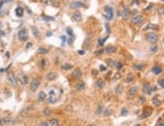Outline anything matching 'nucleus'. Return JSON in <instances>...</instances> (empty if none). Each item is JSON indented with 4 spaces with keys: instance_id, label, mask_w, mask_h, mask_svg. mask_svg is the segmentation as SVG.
<instances>
[{
    "instance_id": "obj_1",
    "label": "nucleus",
    "mask_w": 164,
    "mask_h": 126,
    "mask_svg": "<svg viewBox=\"0 0 164 126\" xmlns=\"http://www.w3.org/2000/svg\"><path fill=\"white\" fill-rule=\"evenodd\" d=\"M146 40L148 42V43H151V44H156L158 42V34L156 32H153V31L147 32L146 33Z\"/></svg>"
},
{
    "instance_id": "obj_2",
    "label": "nucleus",
    "mask_w": 164,
    "mask_h": 126,
    "mask_svg": "<svg viewBox=\"0 0 164 126\" xmlns=\"http://www.w3.org/2000/svg\"><path fill=\"white\" fill-rule=\"evenodd\" d=\"M131 15V9L127 6V5H124L122 6V10H120V17H122L124 20H127Z\"/></svg>"
},
{
    "instance_id": "obj_3",
    "label": "nucleus",
    "mask_w": 164,
    "mask_h": 126,
    "mask_svg": "<svg viewBox=\"0 0 164 126\" xmlns=\"http://www.w3.org/2000/svg\"><path fill=\"white\" fill-rule=\"evenodd\" d=\"M7 82L10 83V86H12L14 88H16V87L18 86L17 78H16V76L14 75L12 72H9V73H7Z\"/></svg>"
},
{
    "instance_id": "obj_4",
    "label": "nucleus",
    "mask_w": 164,
    "mask_h": 126,
    "mask_svg": "<svg viewBox=\"0 0 164 126\" xmlns=\"http://www.w3.org/2000/svg\"><path fill=\"white\" fill-rule=\"evenodd\" d=\"M143 18H145V16H143L142 14H136V15H134L131 17V23L132 25H141Z\"/></svg>"
},
{
    "instance_id": "obj_5",
    "label": "nucleus",
    "mask_w": 164,
    "mask_h": 126,
    "mask_svg": "<svg viewBox=\"0 0 164 126\" xmlns=\"http://www.w3.org/2000/svg\"><path fill=\"white\" fill-rule=\"evenodd\" d=\"M104 11H105V18H108V20H111L113 17H114V10H113V7L111 6H109V5H107V6H104Z\"/></svg>"
},
{
    "instance_id": "obj_6",
    "label": "nucleus",
    "mask_w": 164,
    "mask_h": 126,
    "mask_svg": "<svg viewBox=\"0 0 164 126\" xmlns=\"http://www.w3.org/2000/svg\"><path fill=\"white\" fill-rule=\"evenodd\" d=\"M40 86V78H34L32 82L29 83V89L32 91V92H34V91H37V88Z\"/></svg>"
},
{
    "instance_id": "obj_7",
    "label": "nucleus",
    "mask_w": 164,
    "mask_h": 126,
    "mask_svg": "<svg viewBox=\"0 0 164 126\" xmlns=\"http://www.w3.org/2000/svg\"><path fill=\"white\" fill-rule=\"evenodd\" d=\"M156 91V87L152 86L151 83H145V93L148 94V96H151V94Z\"/></svg>"
},
{
    "instance_id": "obj_8",
    "label": "nucleus",
    "mask_w": 164,
    "mask_h": 126,
    "mask_svg": "<svg viewBox=\"0 0 164 126\" xmlns=\"http://www.w3.org/2000/svg\"><path fill=\"white\" fill-rule=\"evenodd\" d=\"M27 31L26 28H22V29H20V32H18V39L21 40V42H25L27 40Z\"/></svg>"
},
{
    "instance_id": "obj_9",
    "label": "nucleus",
    "mask_w": 164,
    "mask_h": 126,
    "mask_svg": "<svg viewBox=\"0 0 164 126\" xmlns=\"http://www.w3.org/2000/svg\"><path fill=\"white\" fill-rule=\"evenodd\" d=\"M17 82H18V85L26 86V85H28V83H29V78H28V76H27V75H22L21 77H20V78L17 80Z\"/></svg>"
},
{
    "instance_id": "obj_10",
    "label": "nucleus",
    "mask_w": 164,
    "mask_h": 126,
    "mask_svg": "<svg viewBox=\"0 0 164 126\" xmlns=\"http://www.w3.org/2000/svg\"><path fill=\"white\" fill-rule=\"evenodd\" d=\"M137 93H138V87H137V86H132V87H130L129 91H127V96H129V97H135Z\"/></svg>"
},
{
    "instance_id": "obj_11",
    "label": "nucleus",
    "mask_w": 164,
    "mask_h": 126,
    "mask_svg": "<svg viewBox=\"0 0 164 126\" xmlns=\"http://www.w3.org/2000/svg\"><path fill=\"white\" fill-rule=\"evenodd\" d=\"M162 72H163V67L159 65H154L152 67V73H154V75H160Z\"/></svg>"
},
{
    "instance_id": "obj_12",
    "label": "nucleus",
    "mask_w": 164,
    "mask_h": 126,
    "mask_svg": "<svg viewBox=\"0 0 164 126\" xmlns=\"http://www.w3.org/2000/svg\"><path fill=\"white\" fill-rule=\"evenodd\" d=\"M71 18H72L74 21H76V22H78V21L82 20V14L80 11H75L72 15H71Z\"/></svg>"
},
{
    "instance_id": "obj_13",
    "label": "nucleus",
    "mask_w": 164,
    "mask_h": 126,
    "mask_svg": "<svg viewBox=\"0 0 164 126\" xmlns=\"http://www.w3.org/2000/svg\"><path fill=\"white\" fill-rule=\"evenodd\" d=\"M42 3L48 6H58V0H42Z\"/></svg>"
},
{
    "instance_id": "obj_14",
    "label": "nucleus",
    "mask_w": 164,
    "mask_h": 126,
    "mask_svg": "<svg viewBox=\"0 0 164 126\" xmlns=\"http://www.w3.org/2000/svg\"><path fill=\"white\" fill-rule=\"evenodd\" d=\"M151 114H152L151 108H145V110H143V114H141V119H146V118H148Z\"/></svg>"
},
{
    "instance_id": "obj_15",
    "label": "nucleus",
    "mask_w": 164,
    "mask_h": 126,
    "mask_svg": "<svg viewBox=\"0 0 164 126\" xmlns=\"http://www.w3.org/2000/svg\"><path fill=\"white\" fill-rule=\"evenodd\" d=\"M152 104H153V107H154V108H158V107L160 105V99H159V97H153V98H152Z\"/></svg>"
},
{
    "instance_id": "obj_16",
    "label": "nucleus",
    "mask_w": 164,
    "mask_h": 126,
    "mask_svg": "<svg viewBox=\"0 0 164 126\" xmlns=\"http://www.w3.org/2000/svg\"><path fill=\"white\" fill-rule=\"evenodd\" d=\"M45 99H47V93H45L44 91L39 92V93H38V100H39V102H44Z\"/></svg>"
},
{
    "instance_id": "obj_17",
    "label": "nucleus",
    "mask_w": 164,
    "mask_h": 126,
    "mask_svg": "<svg viewBox=\"0 0 164 126\" xmlns=\"http://www.w3.org/2000/svg\"><path fill=\"white\" fill-rule=\"evenodd\" d=\"M81 76H82V73H81V70H80V69H76V70L72 71V77H74V78L78 80Z\"/></svg>"
},
{
    "instance_id": "obj_18",
    "label": "nucleus",
    "mask_w": 164,
    "mask_h": 126,
    "mask_svg": "<svg viewBox=\"0 0 164 126\" xmlns=\"http://www.w3.org/2000/svg\"><path fill=\"white\" fill-rule=\"evenodd\" d=\"M32 109H33V105H28L27 108H25V109L22 110L21 115H22V116H26V115H28V114H29V111L32 110Z\"/></svg>"
},
{
    "instance_id": "obj_19",
    "label": "nucleus",
    "mask_w": 164,
    "mask_h": 126,
    "mask_svg": "<svg viewBox=\"0 0 164 126\" xmlns=\"http://www.w3.org/2000/svg\"><path fill=\"white\" fill-rule=\"evenodd\" d=\"M76 89L77 91H83L85 89V82L83 81H78L76 83Z\"/></svg>"
},
{
    "instance_id": "obj_20",
    "label": "nucleus",
    "mask_w": 164,
    "mask_h": 126,
    "mask_svg": "<svg viewBox=\"0 0 164 126\" xmlns=\"http://www.w3.org/2000/svg\"><path fill=\"white\" fill-rule=\"evenodd\" d=\"M71 7L72 9H80V7H83V4L80 3V1H74V3H71Z\"/></svg>"
},
{
    "instance_id": "obj_21",
    "label": "nucleus",
    "mask_w": 164,
    "mask_h": 126,
    "mask_svg": "<svg viewBox=\"0 0 164 126\" xmlns=\"http://www.w3.org/2000/svg\"><path fill=\"white\" fill-rule=\"evenodd\" d=\"M47 78H48L49 81L55 80V78H56V73H55V72H48V73H47Z\"/></svg>"
},
{
    "instance_id": "obj_22",
    "label": "nucleus",
    "mask_w": 164,
    "mask_h": 126,
    "mask_svg": "<svg viewBox=\"0 0 164 126\" xmlns=\"http://www.w3.org/2000/svg\"><path fill=\"white\" fill-rule=\"evenodd\" d=\"M105 51H107L108 54H111V53H115V51H116V48H115L114 45H109V47H107Z\"/></svg>"
},
{
    "instance_id": "obj_23",
    "label": "nucleus",
    "mask_w": 164,
    "mask_h": 126,
    "mask_svg": "<svg viewBox=\"0 0 164 126\" xmlns=\"http://www.w3.org/2000/svg\"><path fill=\"white\" fill-rule=\"evenodd\" d=\"M49 126H60V122L58 119H52L49 121Z\"/></svg>"
},
{
    "instance_id": "obj_24",
    "label": "nucleus",
    "mask_w": 164,
    "mask_h": 126,
    "mask_svg": "<svg viewBox=\"0 0 164 126\" xmlns=\"http://www.w3.org/2000/svg\"><path fill=\"white\" fill-rule=\"evenodd\" d=\"M134 78H135V76L132 75V73H127V76H126V78H125V82H126V83H130V82L134 81Z\"/></svg>"
},
{
    "instance_id": "obj_25",
    "label": "nucleus",
    "mask_w": 164,
    "mask_h": 126,
    "mask_svg": "<svg viewBox=\"0 0 164 126\" xmlns=\"http://www.w3.org/2000/svg\"><path fill=\"white\" fill-rule=\"evenodd\" d=\"M11 122V119L10 118H3V119H0V124L1 125H7Z\"/></svg>"
},
{
    "instance_id": "obj_26",
    "label": "nucleus",
    "mask_w": 164,
    "mask_h": 126,
    "mask_svg": "<svg viewBox=\"0 0 164 126\" xmlns=\"http://www.w3.org/2000/svg\"><path fill=\"white\" fill-rule=\"evenodd\" d=\"M103 111H104V107H103V104H99L98 108H97V110H96V114H97V115H100Z\"/></svg>"
},
{
    "instance_id": "obj_27",
    "label": "nucleus",
    "mask_w": 164,
    "mask_h": 126,
    "mask_svg": "<svg viewBox=\"0 0 164 126\" xmlns=\"http://www.w3.org/2000/svg\"><path fill=\"white\" fill-rule=\"evenodd\" d=\"M145 29H146V31H147V29H154V31H156V29H158V26H157L156 23H149L148 26L145 27Z\"/></svg>"
},
{
    "instance_id": "obj_28",
    "label": "nucleus",
    "mask_w": 164,
    "mask_h": 126,
    "mask_svg": "<svg viewBox=\"0 0 164 126\" xmlns=\"http://www.w3.org/2000/svg\"><path fill=\"white\" fill-rule=\"evenodd\" d=\"M47 65H48V61H47L45 59H42V60L39 61V66H40V69H45Z\"/></svg>"
},
{
    "instance_id": "obj_29",
    "label": "nucleus",
    "mask_w": 164,
    "mask_h": 126,
    "mask_svg": "<svg viewBox=\"0 0 164 126\" xmlns=\"http://www.w3.org/2000/svg\"><path fill=\"white\" fill-rule=\"evenodd\" d=\"M16 15H17L18 17H21V16L23 15V9H22V7H20V6H18V7L16 9Z\"/></svg>"
},
{
    "instance_id": "obj_30",
    "label": "nucleus",
    "mask_w": 164,
    "mask_h": 126,
    "mask_svg": "<svg viewBox=\"0 0 164 126\" xmlns=\"http://www.w3.org/2000/svg\"><path fill=\"white\" fill-rule=\"evenodd\" d=\"M48 51H49L48 48H43V47H40V48L38 49V53H39V54H47Z\"/></svg>"
},
{
    "instance_id": "obj_31",
    "label": "nucleus",
    "mask_w": 164,
    "mask_h": 126,
    "mask_svg": "<svg viewBox=\"0 0 164 126\" xmlns=\"http://www.w3.org/2000/svg\"><path fill=\"white\" fill-rule=\"evenodd\" d=\"M115 93H116V94H121V93H122V86H121V85H118V86L115 87Z\"/></svg>"
},
{
    "instance_id": "obj_32",
    "label": "nucleus",
    "mask_w": 164,
    "mask_h": 126,
    "mask_svg": "<svg viewBox=\"0 0 164 126\" xmlns=\"http://www.w3.org/2000/svg\"><path fill=\"white\" fill-rule=\"evenodd\" d=\"M115 67H116L118 70H121L122 67H124V64H122L121 61H116V62H115Z\"/></svg>"
},
{
    "instance_id": "obj_33",
    "label": "nucleus",
    "mask_w": 164,
    "mask_h": 126,
    "mask_svg": "<svg viewBox=\"0 0 164 126\" xmlns=\"http://www.w3.org/2000/svg\"><path fill=\"white\" fill-rule=\"evenodd\" d=\"M104 86H105V83H104V81H98V82H97V87H98L99 89H102V88H104Z\"/></svg>"
},
{
    "instance_id": "obj_34",
    "label": "nucleus",
    "mask_w": 164,
    "mask_h": 126,
    "mask_svg": "<svg viewBox=\"0 0 164 126\" xmlns=\"http://www.w3.org/2000/svg\"><path fill=\"white\" fill-rule=\"evenodd\" d=\"M151 53H157V50H158V45L157 44H153L152 47H151Z\"/></svg>"
},
{
    "instance_id": "obj_35",
    "label": "nucleus",
    "mask_w": 164,
    "mask_h": 126,
    "mask_svg": "<svg viewBox=\"0 0 164 126\" xmlns=\"http://www.w3.org/2000/svg\"><path fill=\"white\" fill-rule=\"evenodd\" d=\"M107 62H108V65H109V66H115V62H116V61H115V60H113V59H108Z\"/></svg>"
},
{
    "instance_id": "obj_36",
    "label": "nucleus",
    "mask_w": 164,
    "mask_h": 126,
    "mask_svg": "<svg viewBox=\"0 0 164 126\" xmlns=\"http://www.w3.org/2000/svg\"><path fill=\"white\" fill-rule=\"evenodd\" d=\"M32 31L34 32V36H36V38H39V31L37 29V27H32Z\"/></svg>"
},
{
    "instance_id": "obj_37",
    "label": "nucleus",
    "mask_w": 164,
    "mask_h": 126,
    "mask_svg": "<svg viewBox=\"0 0 164 126\" xmlns=\"http://www.w3.org/2000/svg\"><path fill=\"white\" fill-rule=\"evenodd\" d=\"M129 114V111H127V109H121V113H120V115H121V116H126V115Z\"/></svg>"
},
{
    "instance_id": "obj_38",
    "label": "nucleus",
    "mask_w": 164,
    "mask_h": 126,
    "mask_svg": "<svg viewBox=\"0 0 164 126\" xmlns=\"http://www.w3.org/2000/svg\"><path fill=\"white\" fill-rule=\"evenodd\" d=\"M158 86L160 87V88H164V78H162V80H158Z\"/></svg>"
},
{
    "instance_id": "obj_39",
    "label": "nucleus",
    "mask_w": 164,
    "mask_h": 126,
    "mask_svg": "<svg viewBox=\"0 0 164 126\" xmlns=\"http://www.w3.org/2000/svg\"><path fill=\"white\" fill-rule=\"evenodd\" d=\"M43 113H44V115H45V116H49V115L52 114V110L47 108V109H44V110H43Z\"/></svg>"
},
{
    "instance_id": "obj_40",
    "label": "nucleus",
    "mask_w": 164,
    "mask_h": 126,
    "mask_svg": "<svg viewBox=\"0 0 164 126\" xmlns=\"http://www.w3.org/2000/svg\"><path fill=\"white\" fill-rule=\"evenodd\" d=\"M111 113H113V110H111V109H107V110L104 111V116H110Z\"/></svg>"
},
{
    "instance_id": "obj_41",
    "label": "nucleus",
    "mask_w": 164,
    "mask_h": 126,
    "mask_svg": "<svg viewBox=\"0 0 164 126\" xmlns=\"http://www.w3.org/2000/svg\"><path fill=\"white\" fill-rule=\"evenodd\" d=\"M134 67H135L136 70H143V65H142V64H135Z\"/></svg>"
},
{
    "instance_id": "obj_42",
    "label": "nucleus",
    "mask_w": 164,
    "mask_h": 126,
    "mask_svg": "<svg viewBox=\"0 0 164 126\" xmlns=\"http://www.w3.org/2000/svg\"><path fill=\"white\" fill-rule=\"evenodd\" d=\"M158 15H164V6H160L158 9Z\"/></svg>"
},
{
    "instance_id": "obj_43",
    "label": "nucleus",
    "mask_w": 164,
    "mask_h": 126,
    "mask_svg": "<svg viewBox=\"0 0 164 126\" xmlns=\"http://www.w3.org/2000/svg\"><path fill=\"white\" fill-rule=\"evenodd\" d=\"M157 126H164V120L163 119H159L157 121Z\"/></svg>"
},
{
    "instance_id": "obj_44",
    "label": "nucleus",
    "mask_w": 164,
    "mask_h": 126,
    "mask_svg": "<svg viewBox=\"0 0 164 126\" xmlns=\"http://www.w3.org/2000/svg\"><path fill=\"white\" fill-rule=\"evenodd\" d=\"M38 126H49V122H47V121H40V122L38 124Z\"/></svg>"
},
{
    "instance_id": "obj_45",
    "label": "nucleus",
    "mask_w": 164,
    "mask_h": 126,
    "mask_svg": "<svg viewBox=\"0 0 164 126\" xmlns=\"http://www.w3.org/2000/svg\"><path fill=\"white\" fill-rule=\"evenodd\" d=\"M71 67H72V66H71L70 64H65V65H63V69H64V70H70Z\"/></svg>"
},
{
    "instance_id": "obj_46",
    "label": "nucleus",
    "mask_w": 164,
    "mask_h": 126,
    "mask_svg": "<svg viewBox=\"0 0 164 126\" xmlns=\"http://www.w3.org/2000/svg\"><path fill=\"white\" fill-rule=\"evenodd\" d=\"M104 40H105V39H99V40H98V44H97V45H98V47H102V45L104 44Z\"/></svg>"
},
{
    "instance_id": "obj_47",
    "label": "nucleus",
    "mask_w": 164,
    "mask_h": 126,
    "mask_svg": "<svg viewBox=\"0 0 164 126\" xmlns=\"http://www.w3.org/2000/svg\"><path fill=\"white\" fill-rule=\"evenodd\" d=\"M103 51H104L103 49H102V50H97V51H96V55H97V56H99V55H102V54H103Z\"/></svg>"
},
{
    "instance_id": "obj_48",
    "label": "nucleus",
    "mask_w": 164,
    "mask_h": 126,
    "mask_svg": "<svg viewBox=\"0 0 164 126\" xmlns=\"http://www.w3.org/2000/svg\"><path fill=\"white\" fill-rule=\"evenodd\" d=\"M67 34H69L70 37H74V33H72V31H71L70 28H67Z\"/></svg>"
},
{
    "instance_id": "obj_49",
    "label": "nucleus",
    "mask_w": 164,
    "mask_h": 126,
    "mask_svg": "<svg viewBox=\"0 0 164 126\" xmlns=\"http://www.w3.org/2000/svg\"><path fill=\"white\" fill-rule=\"evenodd\" d=\"M42 18H44V20H47V21H49V20H53L52 17H47V16H42Z\"/></svg>"
},
{
    "instance_id": "obj_50",
    "label": "nucleus",
    "mask_w": 164,
    "mask_h": 126,
    "mask_svg": "<svg viewBox=\"0 0 164 126\" xmlns=\"http://www.w3.org/2000/svg\"><path fill=\"white\" fill-rule=\"evenodd\" d=\"M78 54H80V55H83V54H85V51H83V50H80V51H78Z\"/></svg>"
},
{
    "instance_id": "obj_51",
    "label": "nucleus",
    "mask_w": 164,
    "mask_h": 126,
    "mask_svg": "<svg viewBox=\"0 0 164 126\" xmlns=\"http://www.w3.org/2000/svg\"><path fill=\"white\" fill-rule=\"evenodd\" d=\"M61 40H63V43H65V40H66V37H61Z\"/></svg>"
},
{
    "instance_id": "obj_52",
    "label": "nucleus",
    "mask_w": 164,
    "mask_h": 126,
    "mask_svg": "<svg viewBox=\"0 0 164 126\" xmlns=\"http://www.w3.org/2000/svg\"><path fill=\"white\" fill-rule=\"evenodd\" d=\"M105 70V66H100V71H104Z\"/></svg>"
},
{
    "instance_id": "obj_53",
    "label": "nucleus",
    "mask_w": 164,
    "mask_h": 126,
    "mask_svg": "<svg viewBox=\"0 0 164 126\" xmlns=\"http://www.w3.org/2000/svg\"><path fill=\"white\" fill-rule=\"evenodd\" d=\"M140 102H142V103H143V102H145V98H143V97H141V98H140Z\"/></svg>"
},
{
    "instance_id": "obj_54",
    "label": "nucleus",
    "mask_w": 164,
    "mask_h": 126,
    "mask_svg": "<svg viewBox=\"0 0 164 126\" xmlns=\"http://www.w3.org/2000/svg\"><path fill=\"white\" fill-rule=\"evenodd\" d=\"M31 45H32V43H27V49L31 48Z\"/></svg>"
},
{
    "instance_id": "obj_55",
    "label": "nucleus",
    "mask_w": 164,
    "mask_h": 126,
    "mask_svg": "<svg viewBox=\"0 0 164 126\" xmlns=\"http://www.w3.org/2000/svg\"><path fill=\"white\" fill-rule=\"evenodd\" d=\"M87 126H97L96 124H89V125H87Z\"/></svg>"
},
{
    "instance_id": "obj_56",
    "label": "nucleus",
    "mask_w": 164,
    "mask_h": 126,
    "mask_svg": "<svg viewBox=\"0 0 164 126\" xmlns=\"http://www.w3.org/2000/svg\"><path fill=\"white\" fill-rule=\"evenodd\" d=\"M135 126H141V125H140V124H136V125H135Z\"/></svg>"
},
{
    "instance_id": "obj_57",
    "label": "nucleus",
    "mask_w": 164,
    "mask_h": 126,
    "mask_svg": "<svg viewBox=\"0 0 164 126\" xmlns=\"http://www.w3.org/2000/svg\"><path fill=\"white\" fill-rule=\"evenodd\" d=\"M163 43H164V38H163Z\"/></svg>"
},
{
    "instance_id": "obj_58",
    "label": "nucleus",
    "mask_w": 164,
    "mask_h": 126,
    "mask_svg": "<svg viewBox=\"0 0 164 126\" xmlns=\"http://www.w3.org/2000/svg\"><path fill=\"white\" fill-rule=\"evenodd\" d=\"M163 118H164V114H163Z\"/></svg>"
},
{
    "instance_id": "obj_59",
    "label": "nucleus",
    "mask_w": 164,
    "mask_h": 126,
    "mask_svg": "<svg viewBox=\"0 0 164 126\" xmlns=\"http://www.w3.org/2000/svg\"><path fill=\"white\" fill-rule=\"evenodd\" d=\"M163 1H164V0H163Z\"/></svg>"
}]
</instances>
